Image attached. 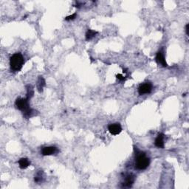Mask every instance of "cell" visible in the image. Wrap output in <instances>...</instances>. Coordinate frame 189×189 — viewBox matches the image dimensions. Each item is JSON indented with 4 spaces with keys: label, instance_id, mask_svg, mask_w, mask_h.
<instances>
[{
    "label": "cell",
    "instance_id": "1",
    "mask_svg": "<svg viewBox=\"0 0 189 189\" xmlns=\"http://www.w3.org/2000/svg\"><path fill=\"white\" fill-rule=\"evenodd\" d=\"M16 108L22 112L23 115L26 118H30L33 115L34 111L30 107L29 104H28V100L27 98H19L16 99V103H15Z\"/></svg>",
    "mask_w": 189,
    "mask_h": 189
},
{
    "label": "cell",
    "instance_id": "2",
    "mask_svg": "<svg viewBox=\"0 0 189 189\" xmlns=\"http://www.w3.org/2000/svg\"><path fill=\"white\" fill-rule=\"evenodd\" d=\"M150 160L143 151L137 150L135 154V168L138 170H145L149 166Z\"/></svg>",
    "mask_w": 189,
    "mask_h": 189
},
{
    "label": "cell",
    "instance_id": "3",
    "mask_svg": "<svg viewBox=\"0 0 189 189\" xmlns=\"http://www.w3.org/2000/svg\"><path fill=\"white\" fill-rule=\"evenodd\" d=\"M24 58L22 55L19 53H16L13 54L10 59V69L13 72H19L23 67Z\"/></svg>",
    "mask_w": 189,
    "mask_h": 189
},
{
    "label": "cell",
    "instance_id": "4",
    "mask_svg": "<svg viewBox=\"0 0 189 189\" xmlns=\"http://www.w3.org/2000/svg\"><path fill=\"white\" fill-rule=\"evenodd\" d=\"M151 90H152V85H151V83L146 82L140 86L139 88H138V93L140 95L149 94Z\"/></svg>",
    "mask_w": 189,
    "mask_h": 189
},
{
    "label": "cell",
    "instance_id": "5",
    "mask_svg": "<svg viewBox=\"0 0 189 189\" xmlns=\"http://www.w3.org/2000/svg\"><path fill=\"white\" fill-rule=\"evenodd\" d=\"M108 130L112 135H117L122 132V127L120 123H112L108 126Z\"/></svg>",
    "mask_w": 189,
    "mask_h": 189
},
{
    "label": "cell",
    "instance_id": "6",
    "mask_svg": "<svg viewBox=\"0 0 189 189\" xmlns=\"http://www.w3.org/2000/svg\"><path fill=\"white\" fill-rule=\"evenodd\" d=\"M59 152V149L55 146H47L44 147L41 149V153L44 156H50L53 154H56Z\"/></svg>",
    "mask_w": 189,
    "mask_h": 189
},
{
    "label": "cell",
    "instance_id": "7",
    "mask_svg": "<svg viewBox=\"0 0 189 189\" xmlns=\"http://www.w3.org/2000/svg\"><path fill=\"white\" fill-rule=\"evenodd\" d=\"M156 61H157V62L159 64L164 67H166L168 66L167 63H166V59H165L164 54H163V53L162 51H159L158 53H157V56H156Z\"/></svg>",
    "mask_w": 189,
    "mask_h": 189
},
{
    "label": "cell",
    "instance_id": "8",
    "mask_svg": "<svg viewBox=\"0 0 189 189\" xmlns=\"http://www.w3.org/2000/svg\"><path fill=\"white\" fill-rule=\"evenodd\" d=\"M164 138L165 135L163 133H160L157 135V138L155 139V142H154V145L157 147V148H164Z\"/></svg>",
    "mask_w": 189,
    "mask_h": 189
},
{
    "label": "cell",
    "instance_id": "9",
    "mask_svg": "<svg viewBox=\"0 0 189 189\" xmlns=\"http://www.w3.org/2000/svg\"><path fill=\"white\" fill-rule=\"evenodd\" d=\"M134 182H135V177L132 175H129L126 177L125 178V181L123 182V186L126 187V188H130L132 185H133Z\"/></svg>",
    "mask_w": 189,
    "mask_h": 189
},
{
    "label": "cell",
    "instance_id": "10",
    "mask_svg": "<svg viewBox=\"0 0 189 189\" xmlns=\"http://www.w3.org/2000/svg\"><path fill=\"white\" fill-rule=\"evenodd\" d=\"M36 85H37V90H38V91L39 92V93H41V92L43 91V89H44V87H45L46 85L45 80H44V78H43L42 76L38 77V81H37Z\"/></svg>",
    "mask_w": 189,
    "mask_h": 189
},
{
    "label": "cell",
    "instance_id": "11",
    "mask_svg": "<svg viewBox=\"0 0 189 189\" xmlns=\"http://www.w3.org/2000/svg\"><path fill=\"white\" fill-rule=\"evenodd\" d=\"M30 161L28 158H21L19 160V166L21 169H25L30 166Z\"/></svg>",
    "mask_w": 189,
    "mask_h": 189
},
{
    "label": "cell",
    "instance_id": "12",
    "mask_svg": "<svg viewBox=\"0 0 189 189\" xmlns=\"http://www.w3.org/2000/svg\"><path fill=\"white\" fill-rule=\"evenodd\" d=\"M97 34H98L97 31L89 29L87 31V33H86V40H87V41H90V40L93 39V38H94Z\"/></svg>",
    "mask_w": 189,
    "mask_h": 189
},
{
    "label": "cell",
    "instance_id": "13",
    "mask_svg": "<svg viewBox=\"0 0 189 189\" xmlns=\"http://www.w3.org/2000/svg\"><path fill=\"white\" fill-rule=\"evenodd\" d=\"M27 88V99L30 100L33 96L34 92H33V88L31 85H28L26 87Z\"/></svg>",
    "mask_w": 189,
    "mask_h": 189
},
{
    "label": "cell",
    "instance_id": "14",
    "mask_svg": "<svg viewBox=\"0 0 189 189\" xmlns=\"http://www.w3.org/2000/svg\"><path fill=\"white\" fill-rule=\"evenodd\" d=\"M43 175H44V174H43L42 172H38V173L36 174V175L35 176V182H38V183L42 182L43 179H44V177H43Z\"/></svg>",
    "mask_w": 189,
    "mask_h": 189
},
{
    "label": "cell",
    "instance_id": "15",
    "mask_svg": "<svg viewBox=\"0 0 189 189\" xmlns=\"http://www.w3.org/2000/svg\"><path fill=\"white\" fill-rule=\"evenodd\" d=\"M76 16L77 14L76 13H73V14L70 15V16H67L66 18H65V20L67 21H70V20H73V19H75V18H76Z\"/></svg>",
    "mask_w": 189,
    "mask_h": 189
},
{
    "label": "cell",
    "instance_id": "16",
    "mask_svg": "<svg viewBox=\"0 0 189 189\" xmlns=\"http://www.w3.org/2000/svg\"><path fill=\"white\" fill-rule=\"evenodd\" d=\"M116 77H117V79H118L119 81H125V79H126V78H125V77H123V75H121V74H117V75H116Z\"/></svg>",
    "mask_w": 189,
    "mask_h": 189
},
{
    "label": "cell",
    "instance_id": "17",
    "mask_svg": "<svg viewBox=\"0 0 189 189\" xmlns=\"http://www.w3.org/2000/svg\"><path fill=\"white\" fill-rule=\"evenodd\" d=\"M188 27H189V24H187L186 26H185V32H186V34L188 35Z\"/></svg>",
    "mask_w": 189,
    "mask_h": 189
}]
</instances>
